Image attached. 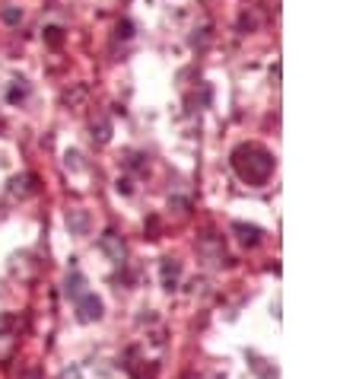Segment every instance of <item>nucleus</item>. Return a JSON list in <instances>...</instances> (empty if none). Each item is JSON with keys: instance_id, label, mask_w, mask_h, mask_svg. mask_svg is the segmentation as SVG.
Masks as SVG:
<instances>
[{"instance_id": "4", "label": "nucleus", "mask_w": 356, "mask_h": 379, "mask_svg": "<svg viewBox=\"0 0 356 379\" xmlns=\"http://www.w3.org/2000/svg\"><path fill=\"white\" fill-rule=\"evenodd\" d=\"M175 278H178V264H163V280H166V287H172Z\"/></svg>"}, {"instance_id": "6", "label": "nucleus", "mask_w": 356, "mask_h": 379, "mask_svg": "<svg viewBox=\"0 0 356 379\" xmlns=\"http://www.w3.org/2000/svg\"><path fill=\"white\" fill-rule=\"evenodd\" d=\"M61 379H80V370H67Z\"/></svg>"}, {"instance_id": "5", "label": "nucleus", "mask_w": 356, "mask_h": 379, "mask_svg": "<svg viewBox=\"0 0 356 379\" xmlns=\"http://www.w3.org/2000/svg\"><path fill=\"white\" fill-rule=\"evenodd\" d=\"M67 223H70L74 230H83V226H86V217H83V214H76V217H67Z\"/></svg>"}, {"instance_id": "2", "label": "nucleus", "mask_w": 356, "mask_h": 379, "mask_svg": "<svg viewBox=\"0 0 356 379\" xmlns=\"http://www.w3.org/2000/svg\"><path fill=\"white\" fill-rule=\"evenodd\" d=\"M76 315L80 322H96L102 315V303L92 293H83V297H76Z\"/></svg>"}, {"instance_id": "1", "label": "nucleus", "mask_w": 356, "mask_h": 379, "mask_svg": "<svg viewBox=\"0 0 356 379\" xmlns=\"http://www.w3.org/2000/svg\"><path fill=\"white\" fill-rule=\"evenodd\" d=\"M232 166H235V173H239L245 182H251V185L267 182V175L273 173L271 153L261 150V147H239L232 153Z\"/></svg>"}, {"instance_id": "3", "label": "nucleus", "mask_w": 356, "mask_h": 379, "mask_svg": "<svg viewBox=\"0 0 356 379\" xmlns=\"http://www.w3.org/2000/svg\"><path fill=\"white\" fill-rule=\"evenodd\" d=\"M102 246H105L108 252H112V258H115V262H121V258H125V246H118V242L112 240V233H105V240H102Z\"/></svg>"}]
</instances>
